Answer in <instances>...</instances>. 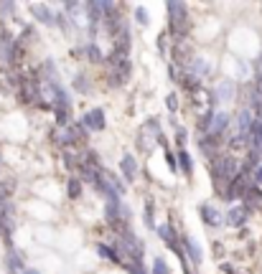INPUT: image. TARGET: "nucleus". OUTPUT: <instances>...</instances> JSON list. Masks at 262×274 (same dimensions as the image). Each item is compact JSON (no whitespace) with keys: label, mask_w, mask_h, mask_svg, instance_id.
<instances>
[{"label":"nucleus","mask_w":262,"mask_h":274,"mask_svg":"<svg viewBox=\"0 0 262 274\" xmlns=\"http://www.w3.org/2000/svg\"><path fill=\"white\" fill-rule=\"evenodd\" d=\"M242 173V165H239V160L232 155V152H221L214 163H211V180H214V188L224 196V191H227V186H229V180H234L237 175Z\"/></svg>","instance_id":"1"},{"label":"nucleus","mask_w":262,"mask_h":274,"mask_svg":"<svg viewBox=\"0 0 262 274\" xmlns=\"http://www.w3.org/2000/svg\"><path fill=\"white\" fill-rule=\"evenodd\" d=\"M166 10H168V33L176 36V41H184V36L189 33V8H186V3L168 0Z\"/></svg>","instance_id":"2"},{"label":"nucleus","mask_w":262,"mask_h":274,"mask_svg":"<svg viewBox=\"0 0 262 274\" xmlns=\"http://www.w3.org/2000/svg\"><path fill=\"white\" fill-rule=\"evenodd\" d=\"M250 186H252V175L239 173L234 180H229V186H227V191H224V201H229V203H232V201H242Z\"/></svg>","instance_id":"3"},{"label":"nucleus","mask_w":262,"mask_h":274,"mask_svg":"<svg viewBox=\"0 0 262 274\" xmlns=\"http://www.w3.org/2000/svg\"><path fill=\"white\" fill-rule=\"evenodd\" d=\"M234 94H237V84H234L232 79H221V81L214 86V92H209V104L214 107V104H219V102H232Z\"/></svg>","instance_id":"4"},{"label":"nucleus","mask_w":262,"mask_h":274,"mask_svg":"<svg viewBox=\"0 0 262 274\" xmlns=\"http://www.w3.org/2000/svg\"><path fill=\"white\" fill-rule=\"evenodd\" d=\"M79 125H82L87 132H102V130H105V125H107L105 109H102V107H94V109L84 112V117L79 120Z\"/></svg>","instance_id":"5"},{"label":"nucleus","mask_w":262,"mask_h":274,"mask_svg":"<svg viewBox=\"0 0 262 274\" xmlns=\"http://www.w3.org/2000/svg\"><path fill=\"white\" fill-rule=\"evenodd\" d=\"M155 231H158V236H160V241L171 249V252H176L178 257H186L184 254V249L178 246V241H181V236L173 231V226L171 223H160V226H155Z\"/></svg>","instance_id":"6"},{"label":"nucleus","mask_w":262,"mask_h":274,"mask_svg":"<svg viewBox=\"0 0 262 274\" xmlns=\"http://www.w3.org/2000/svg\"><path fill=\"white\" fill-rule=\"evenodd\" d=\"M229 125H232V117H229V112L227 109H216L214 112V117H211V127H209V132L206 135H214V137H227V130H229Z\"/></svg>","instance_id":"7"},{"label":"nucleus","mask_w":262,"mask_h":274,"mask_svg":"<svg viewBox=\"0 0 262 274\" xmlns=\"http://www.w3.org/2000/svg\"><path fill=\"white\" fill-rule=\"evenodd\" d=\"M250 213H252V208H247L245 203L232 206V208L227 211V216H224V223H227V226H232V229H242V226L247 223Z\"/></svg>","instance_id":"8"},{"label":"nucleus","mask_w":262,"mask_h":274,"mask_svg":"<svg viewBox=\"0 0 262 274\" xmlns=\"http://www.w3.org/2000/svg\"><path fill=\"white\" fill-rule=\"evenodd\" d=\"M198 216H201L204 226H209V229H219V226L224 223L221 211H219L216 206H211V203H201L198 206Z\"/></svg>","instance_id":"9"},{"label":"nucleus","mask_w":262,"mask_h":274,"mask_svg":"<svg viewBox=\"0 0 262 274\" xmlns=\"http://www.w3.org/2000/svg\"><path fill=\"white\" fill-rule=\"evenodd\" d=\"M5 269L8 274H23L26 272V257H23V252H18V249H8V254H5Z\"/></svg>","instance_id":"10"},{"label":"nucleus","mask_w":262,"mask_h":274,"mask_svg":"<svg viewBox=\"0 0 262 274\" xmlns=\"http://www.w3.org/2000/svg\"><path fill=\"white\" fill-rule=\"evenodd\" d=\"M181 246L186 249V259H189V264L198 267V264L204 262V252H201V246H198L191 236H181Z\"/></svg>","instance_id":"11"},{"label":"nucleus","mask_w":262,"mask_h":274,"mask_svg":"<svg viewBox=\"0 0 262 274\" xmlns=\"http://www.w3.org/2000/svg\"><path fill=\"white\" fill-rule=\"evenodd\" d=\"M255 112L250 109V107H242L239 109V115H237V135H245L250 137V130H252V125H255Z\"/></svg>","instance_id":"12"},{"label":"nucleus","mask_w":262,"mask_h":274,"mask_svg":"<svg viewBox=\"0 0 262 274\" xmlns=\"http://www.w3.org/2000/svg\"><path fill=\"white\" fill-rule=\"evenodd\" d=\"M186 71L189 74H194L196 79H206L209 74H211V66H209V61L206 59H201V56H191L189 61H186Z\"/></svg>","instance_id":"13"},{"label":"nucleus","mask_w":262,"mask_h":274,"mask_svg":"<svg viewBox=\"0 0 262 274\" xmlns=\"http://www.w3.org/2000/svg\"><path fill=\"white\" fill-rule=\"evenodd\" d=\"M28 8H31V13H33V18H36L38 23H44V26H56L54 10H51L49 5H44V3H31Z\"/></svg>","instance_id":"14"},{"label":"nucleus","mask_w":262,"mask_h":274,"mask_svg":"<svg viewBox=\"0 0 262 274\" xmlns=\"http://www.w3.org/2000/svg\"><path fill=\"white\" fill-rule=\"evenodd\" d=\"M120 173H123V178H125L128 183L135 180V175H137V163H135L132 155H123V160H120Z\"/></svg>","instance_id":"15"},{"label":"nucleus","mask_w":262,"mask_h":274,"mask_svg":"<svg viewBox=\"0 0 262 274\" xmlns=\"http://www.w3.org/2000/svg\"><path fill=\"white\" fill-rule=\"evenodd\" d=\"M178 84H181L186 92H191V94H198V92H201V79H196L194 74H189L186 68H184V74H181Z\"/></svg>","instance_id":"16"},{"label":"nucleus","mask_w":262,"mask_h":274,"mask_svg":"<svg viewBox=\"0 0 262 274\" xmlns=\"http://www.w3.org/2000/svg\"><path fill=\"white\" fill-rule=\"evenodd\" d=\"M242 201H245V206H247V208H252V211H255V208L262 203V188L252 183V186L247 188V193H245V198H242Z\"/></svg>","instance_id":"17"},{"label":"nucleus","mask_w":262,"mask_h":274,"mask_svg":"<svg viewBox=\"0 0 262 274\" xmlns=\"http://www.w3.org/2000/svg\"><path fill=\"white\" fill-rule=\"evenodd\" d=\"M176 155H178V173H184L186 178H191L194 175V160H191V155L186 150H178Z\"/></svg>","instance_id":"18"},{"label":"nucleus","mask_w":262,"mask_h":274,"mask_svg":"<svg viewBox=\"0 0 262 274\" xmlns=\"http://www.w3.org/2000/svg\"><path fill=\"white\" fill-rule=\"evenodd\" d=\"M97 254H99L102 259L112 262V264H123V257H120V254H117V249H115V246H110V244H97Z\"/></svg>","instance_id":"19"},{"label":"nucleus","mask_w":262,"mask_h":274,"mask_svg":"<svg viewBox=\"0 0 262 274\" xmlns=\"http://www.w3.org/2000/svg\"><path fill=\"white\" fill-rule=\"evenodd\" d=\"M82 191H84L82 178H69V180H66V196H69V201H76V198L82 196Z\"/></svg>","instance_id":"20"},{"label":"nucleus","mask_w":262,"mask_h":274,"mask_svg":"<svg viewBox=\"0 0 262 274\" xmlns=\"http://www.w3.org/2000/svg\"><path fill=\"white\" fill-rule=\"evenodd\" d=\"M82 51H84V56H87L92 64H102V61H105V54H102V51H99V46H97V43H92V41H89Z\"/></svg>","instance_id":"21"},{"label":"nucleus","mask_w":262,"mask_h":274,"mask_svg":"<svg viewBox=\"0 0 262 274\" xmlns=\"http://www.w3.org/2000/svg\"><path fill=\"white\" fill-rule=\"evenodd\" d=\"M250 147L262 152V120H255V125L250 130Z\"/></svg>","instance_id":"22"},{"label":"nucleus","mask_w":262,"mask_h":274,"mask_svg":"<svg viewBox=\"0 0 262 274\" xmlns=\"http://www.w3.org/2000/svg\"><path fill=\"white\" fill-rule=\"evenodd\" d=\"M74 89H76L79 94H89V92H92V81H89V76H87V74H76V79H74Z\"/></svg>","instance_id":"23"},{"label":"nucleus","mask_w":262,"mask_h":274,"mask_svg":"<svg viewBox=\"0 0 262 274\" xmlns=\"http://www.w3.org/2000/svg\"><path fill=\"white\" fill-rule=\"evenodd\" d=\"M143 216H145V223H148L150 229H155V206H153L150 198L145 201V211H143Z\"/></svg>","instance_id":"24"},{"label":"nucleus","mask_w":262,"mask_h":274,"mask_svg":"<svg viewBox=\"0 0 262 274\" xmlns=\"http://www.w3.org/2000/svg\"><path fill=\"white\" fill-rule=\"evenodd\" d=\"M135 20H137L140 26H148V23H150V18H148V10H145L143 5H137V8H135Z\"/></svg>","instance_id":"25"},{"label":"nucleus","mask_w":262,"mask_h":274,"mask_svg":"<svg viewBox=\"0 0 262 274\" xmlns=\"http://www.w3.org/2000/svg\"><path fill=\"white\" fill-rule=\"evenodd\" d=\"M166 165H168L173 173H178V155L171 152V150H166Z\"/></svg>","instance_id":"26"},{"label":"nucleus","mask_w":262,"mask_h":274,"mask_svg":"<svg viewBox=\"0 0 262 274\" xmlns=\"http://www.w3.org/2000/svg\"><path fill=\"white\" fill-rule=\"evenodd\" d=\"M125 269L130 274H148L145 267H143V262H125Z\"/></svg>","instance_id":"27"},{"label":"nucleus","mask_w":262,"mask_h":274,"mask_svg":"<svg viewBox=\"0 0 262 274\" xmlns=\"http://www.w3.org/2000/svg\"><path fill=\"white\" fill-rule=\"evenodd\" d=\"M153 274H171L166 259H155V262H153Z\"/></svg>","instance_id":"28"},{"label":"nucleus","mask_w":262,"mask_h":274,"mask_svg":"<svg viewBox=\"0 0 262 274\" xmlns=\"http://www.w3.org/2000/svg\"><path fill=\"white\" fill-rule=\"evenodd\" d=\"M166 107H168L171 112H178V94H168V97H166Z\"/></svg>","instance_id":"29"},{"label":"nucleus","mask_w":262,"mask_h":274,"mask_svg":"<svg viewBox=\"0 0 262 274\" xmlns=\"http://www.w3.org/2000/svg\"><path fill=\"white\" fill-rule=\"evenodd\" d=\"M186 137H189V132H186L184 127H176V142H178V145H184V142H186Z\"/></svg>","instance_id":"30"},{"label":"nucleus","mask_w":262,"mask_h":274,"mask_svg":"<svg viewBox=\"0 0 262 274\" xmlns=\"http://www.w3.org/2000/svg\"><path fill=\"white\" fill-rule=\"evenodd\" d=\"M252 183H255V186H260V188H262V163L257 165V170L252 173Z\"/></svg>","instance_id":"31"},{"label":"nucleus","mask_w":262,"mask_h":274,"mask_svg":"<svg viewBox=\"0 0 262 274\" xmlns=\"http://www.w3.org/2000/svg\"><path fill=\"white\" fill-rule=\"evenodd\" d=\"M166 46H168V41H166V31H163V33L158 36V51H160V54H166Z\"/></svg>","instance_id":"32"},{"label":"nucleus","mask_w":262,"mask_h":274,"mask_svg":"<svg viewBox=\"0 0 262 274\" xmlns=\"http://www.w3.org/2000/svg\"><path fill=\"white\" fill-rule=\"evenodd\" d=\"M252 86H255V89H257V92L262 94V71L257 74V76H255V84H252Z\"/></svg>","instance_id":"33"},{"label":"nucleus","mask_w":262,"mask_h":274,"mask_svg":"<svg viewBox=\"0 0 262 274\" xmlns=\"http://www.w3.org/2000/svg\"><path fill=\"white\" fill-rule=\"evenodd\" d=\"M221 269H224V274H237L234 272V267H232V264H227V262L221 264Z\"/></svg>","instance_id":"34"},{"label":"nucleus","mask_w":262,"mask_h":274,"mask_svg":"<svg viewBox=\"0 0 262 274\" xmlns=\"http://www.w3.org/2000/svg\"><path fill=\"white\" fill-rule=\"evenodd\" d=\"M23 274H41V272H38V269H26Z\"/></svg>","instance_id":"35"},{"label":"nucleus","mask_w":262,"mask_h":274,"mask_svg":"<svg viewBox=\"0 0 262 274\" xmlns=\"http://www.w3.org/2000/svg\"><path fill=\"white\" fill-rule=\"evenodd\" d=\"M257 66L262 68V54H260V56H257Z\"/></svg>","instance_id":"36"}]
</instances>
